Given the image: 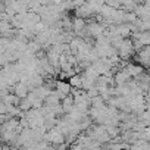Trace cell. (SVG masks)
Instances as JSON below:
<instances>
[{"label": "cell", "mask_w": 150, "mask_h": 150, "mask_svg": "<svg viewBox=\"0 0 150 150\" xmlns=\"http://www.w3.org/2000/svg\"><path fill=\"white\" fill-rule=\"evenodd\" d=\"M30 93V88L27 87V84L25 83H18L16 86H15V88H13V94L15 96H18L19 99H24V97H27V94Z\"/></svg>", "instance_id": "obj_1"}]
</instances>
